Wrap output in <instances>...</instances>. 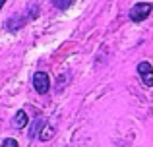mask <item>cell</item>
<instances>
[{"label":"cell","mask_w":153,"mask_h":147,"mask_svg":"<svg viewBox=\"0 0 153 147\" xmlns=\"http://www.w3.org/2000/svg\"><path fill=\"white\" fill-rule=\"evenodd\" d=\"M153 12V6L149 2H138L136 6H132L130 8V19L134 23H140V21H143V19H147L149 18V14Z\"/></svg>","instance_id":"6da1fadb"},{"label":"cell","mask_w":153,"mask_h":147,"mask_svg":"<svg viewBox=\"0 0 153 147\" xmlns=\"http://www.w3.org/2000/svg\"><path fill=\"white\" fill-rule=\"evenodd\" d=\"M33 87L39 95H45L47 91L51 89V79H49V74L45 72H35L33 74Z\"/></svg>","instance_id":"7a4b0ae2"},{"label":"cell","mask_w":153,"mask_h":147,"mask_svg":"<svg viewBox=\"0 0 153 147\" xmlns=\"http://www.w3.org/2000/svg\"><path fill=\"white\" fill-rule=\"evenodd\" d=\"M138 75L142 78L146 87H153V66L149 62H140L138 64Z\"/></svg>","instance_id":"3957f363"},{"label":"cell","mask_w":153,"mask_h":147,"mask_svg":"<svg viewBox=\"0 0 153 147\" xmlns=\"http://www.w3.org/2000/svg\"><path fill=\"white\" fill-rule=\"evenodd\" d=\"M27 122H29L27 112H25V110H18V112H16V116H14V128L22 130V128H25V126H27Z\"/></svg>","instance_id":"277c9868"},{"label":"cell","mask_w":153,"mask_h":147,"mask_svg":"<svg viewBox=\"0 0 153 147\" xmlns=\"http://www.w3.org/2000/svg\"><path fill=\"white\" fill-rule=\"evenodd\" d=\"M52 136H54V128L45 122V124L41 126V132H39V140H41V141H49Z\"/></svg>","instance_id":"5b68a950"},{"label":"cell","mask_w":153,"mask_h":147,"mask_svg":"<svg viewBox=\"0 0 153 147\" xmlns=\"http://www.w3.org/2000/svg\"><path fill=\"white\" fill-rule=\"evenodd\" d=\"M74 2L76 0H52V6L58 8V10H68Z\"/></svg>","instance_id":"8992f818"},{"label":"cell","mask_w":153,"mask_h":147,"mask_svg":"<svg viewBox=\"0 0 153 147\" xmlns=\"http://www.w3.org/2000/svg\"><path fill=\"white\" fill-rule=\"evenodd\" d=\"M0 147H19V145H18V141H16L14 137H8V140L2 141V145H0Z\"/></svg>","instance_id":"52a82bcc"},{"label":"cell","mask_w":153,"mask_h":147,"mask_svg":"<svg viewBox=\"0 0 153 147\" xmlns=\"http://www.w3.org/2000/svg\"><path fill=\"white\" fill-rule=\"evenodd\" d=\"M6 4V0H0V10H2V6Z\"/></svg>","instance_id":"ba28073f"}]
</instances>
